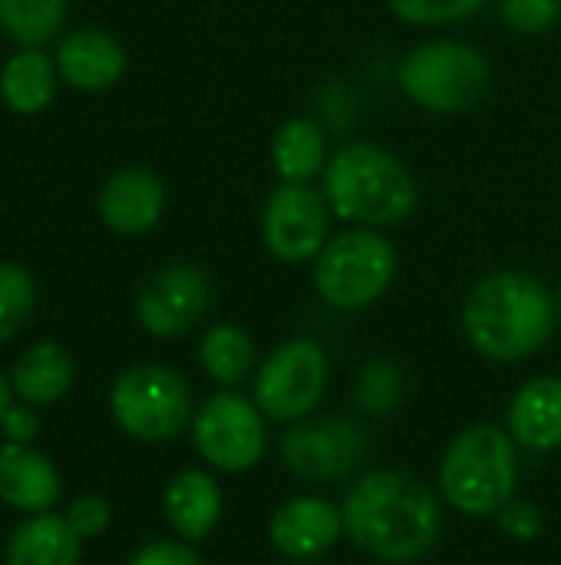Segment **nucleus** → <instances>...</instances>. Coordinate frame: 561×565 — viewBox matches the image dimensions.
I'll list each match as a JSON object with an SVG mask.
<instances>
[{
	"instance_id": "obj_1",
	"label": "nucleus",
	"mask_w": 561,
	"mask_h": 565,
	"mask_svg": "<svg viewBox=\"0 0 561 565\" xmlns=\"http://www.w3.org/2000/svg\"><path fill=\"white\" fill-rule=\"evenodd\" d=\"M341 513L350 543L384 563L423 559L443 530V510L427 483L397 470L364 477L347 493Z\"/></svg>"
},
{
	"instance_id": "obj_2",
	"label": "nucleus",
	"mask_w": 561,
	"mask_h": 565,
	"mask_svg": "<svg viewBox=\"0 0 561 565\" xmlns=\"http://www.w3.org/2000/svg\"><path fill=\"white\" fill-rule=\"evenodd\" d=\"M559 321L552 291L529 271H496L473 285L463 305V331L489 361H522L542 351Z\"/></svg>"
},
{
	"instance_id": "obj_3",
	"label": "nucleus",
	"mask_w": 561,
	"mask_h": 565,
	"mask_svg": "<svg viewBox=\"0 0 561 565\" xmlns=\"http://www.w3.org/2000/svg\"><path fill=\"white\" fill-rule=\"evenodd\" d=\"M321 192L337 218L370 228L400 225L420 205L413 172L374 142H350L337 149L324 166Z\"/></svg>"
},
{
	"instance_id": "obj_4",
	"label": "nucleus",
	"mask_w": 561,
	"mask_h": 565,
	"mask_svg": "<svg viewBox=\"0 0 561 565\" xmlns=\"http://www.w3.org/2000/svg\"><path fill=\"white\" fill-rule=\"evenodd\" d=\"M519 483V460L513 437L493 424L466 427L446 450L440 467V490L463 516L503 513Z\"/></svg>"
},
{
	"instance_id": "obj_5",
	"label": "nucleus",
	"mask_w": 561,
	"mask_h": 565,
	"mask_svg": "<svg viewBox=\"0 0 561 565\" xmlns=\"http://www.w3.org/2000/svg\"><path fill=\"white\" fill-rule=\"evenodd\" d=\"M403 93L427 113H466L479 106L493 86L489 56L463 40H430L400 63Z\"/></svg>"
},
{
	"instance_id": "obj_6",
	"label": "nucleus",
	"mask_w": 561,
	"mask_h": 565,
	"mask_svg": "<svg viewBox=\"0 0 561 565\" xmlns=\"http://www.w3.org/2000/svg\"><path fill=\"white\" fill-rule=\"evenodd\" d=\"M397 278V248L374 228H350L314 258V288L337 311H364L387 295Z\"/></svg>"
},
{
	"instance_id": "obj_7",
	"label": "nucleus",
	"mask_w": 561,
	"mask_h": 565,
	"mask_svg": "<svg viewBox=\"0 0 561 565\" xmlns=\"http://www.w3.org/2000/svg\"><path fill=\"white\" fill-rule=\"evenodd\" d=\"M109 407L116 424L145 444L179 437L192 420V394L179 371L159 364H139L116 377Z\"/></svg>"
},
{
	"instance_id": "obj_8",
	"label": "nucleus",
	"mask_w": 561,
	"mask_h": 565,
	"mask_svg": "<svg viewBox=\"0 0 561 565\" xmlns=\"http://www.w3.org/2000/svg\"><path fill=\"white\" fill-rule=\"evenodd\" d=\"M195 450L205 463L225 473H245L261 463L268 447L265 414L241 394H215L192 420Z\"/></svg>"
},
{
	"instance_id": "obj_9",
	"label": "nucleus",
	"mask_w": 561,
	"mask_h": 565,
	"mask_svg": "<svg viewBox=\"0 0 561 565\" xmlns=\"http://www.w3.org/2000/svg\"><path fill=\"white\" fill-rule=\"evenodd\" d=\"M327 354L321 344L298 338L268 354L255 381V404L271 420H304L324 397Z\"/></svg>"
},
{
	"instance_id": "obj_10",
	"label": "nucleus",
	"mask_w": 561,
	"mask_h": 565,
	"mask_svg": "<svg viewBox=\"0 0 561 565\" xmlns=\"http://www.w3.org/2000/svg\"><path fill=\"white\" fill-rule=\"evenodd\" d=\"M331 205L311 182H281L261 209L265 248L284 265H304L327 245Z\"/></svg>"
},
{
	"instance_id": "obj_11",
	"label": "nucleus",
	"mask_w": 561,
	"mask_h": 565,
	"mask_svg": "<svg viewBox=\"0 0 561 565\" xmlns=\"http://www.w3.org/2000/svg\"><path fill=\"white\" fill-rule=\"evenodd\" d=\"M367 430L347 417L301 420L281 437V457L304 480H341L367 457Z\"/></svg>"
},
{
	"instance_id": "obj_12",
	"label": "nucleus",
	"mask_w": 561,
	"mask_h": 565,
	"mask_svg": "<svg viewBox=\"0 0 561 565\" xmlns=\"http://www.w3.org/2000/svg\"><path fill=\"white\" fill-rule=\"evenodd\" d=\"M212 308V278L195 265H165L155 271L136 301L139 324L155 338L188 334Z\"/></svg>"
},
{
	"instance_id": "obj_13",
	"label": "nucleus",
	"mask_w": 561,
	"mask_h": 565,
	"mask_svg": "<svg viewBox=\"0 0 561 565\" xmlns=\"http://www.w3.org/2000/svg\"><path fill=\"white\" fill-rule=\"evenodd\" d=\"M268 536L278 553L294 559H311L327 553L344 536V513L321 497H301L284 503L271 516Z\"/></svg>"
},
{
	"instance_id": "obj_14",
	"label": "nucleus",
	"mask_w": 561,
	"mask_h": 565,
	"mask_svg": "<svg viewBox=\"0 0 561 565\" xmlns=\"http://www.w3.org/2000/svg\"><path fill=\"white\" fill-rule=\"evenodd\" d=\"M165 209V189L149 169H119L99 192V215L116 235L149 232Z\"/></svg>"
},
{
	"instance_id": "obj_15",
	"label": "nucleus",
	"mask_w": 561,
	"mask_h": 565,
	"mask_svg": "<svg viewBox=\"0 0 561 565\" xmlns=\"http://www.w3.org/2000/svg\"><path fill=\"white\" fill-rule=\"evenodd\" d=\"M60 490V473L43 454L10 440L0 447V500L7 507L20 513H50Z\"/></svg>"
},
{
	"instance_id": "obj_16",
	"label": "nucleus",
	"mask_w": 561,
	"mask_h": 565,
	"mask_svg": "<svg viewBox=\"0 0 561 565\" xmlns=\"http://www.w3.org/2000/svg\"><path fill=\"white\" fill-rule=\"evenodd\" d=\"M509 437L526 450L561 447V377H532L509 404Z\"/></svg>"
},
{
	"instance_id": "obj_17",
	"label": "nucleus",
	"mask_w": 561,
	"mask_h": 565,
	"mask_svg": "<svg viewBox=\"0 0 561 565\" xmlns=\"http://www.w3.org/2000/svg\"><path fill=\"white\" fill-rule=\"evenodd\" d=\"M56 66L69 86L96 93L109 89L126 73V53L103 30H76L60 43Z\"/></svg>"
},
{
	"instance_id": "obj_18",
	"label": "nucleus",
	"mask_w": 561,
	"mask_h": 565,
	"mask_svg": "<svg viewBox=\"0 0 561 565\" xmlns=\"http://www.w3.org/2000/svg\"><path fill=\"white\" fill-rule=\"evenodd\" d=\"M165 520L185 543H202L222 520V490L202 470H182L165 487Z\"/></svg>"
},
{
	"instance_id": "obj_19",
	"label": "nucleus",
	"mask_w": 561,
	"mask_h": 565,
	"mask_svg": "<svg viewBox=\"0 0 561 565\" xmlns=\"http://www.w3.org/2000/svg\"><path fill=\"white\" fill-rule=\"evenodd\" d=\"M79 536L66 516L33 513L7 543V565H79Z\"/></svg>"
},
{
	"instance_id": "obj_20",
	"label": "nucleus",
	"mask_w": 561,
	"mask_h": 565,
	"mask_svg": "<svg viewBox=\"0 0 561 565\" xmlns=\"http://www.w3.org/2000/svg\"><path fill=\"white\" fill-rule=\"evenodd\" d=\"M10 384L13 394L26 404H53L73 384V358L53 341L33 344L17 358Z\"/></svg>"
},
{
	"instance_id": "obj_21",
	"label": "nucleus",
	"mask_w": 561,
	"mask_h": 565,
	"mask_svg": "<svg viewBox=\"0 0 561 565\" xmlns=\"http://www.w3.org/2000/svg\"><path fill=\"white\" fill-rule=\"evenodd\" d=\"M271 166L281 182H311L327 166V142L314 119L294 116L271 136Z\"/></svg>"
},
{
	"instance_id": "obj_22",
	"label": "nucleus",
	"mask_w": 561,
	"mask_h": 565,
	"mask_svg": "<svg viewBox=\"0 0 561 565\" xmlns=\"http://www.w3.org/2000/svg\"><path fill=\"white\" fill-rule=\"evenodd\" d=\"M56 89L53 63L40 50H23L13 60H7L0 73V93L3 103L13 113H40Z\"/></svg>"
},
{
	"instance_id": "obj_23",
	"label": "nucleus",
	"mask_w": 561,
	"mask_h": 565,
	"mask_svg": "<svg viewBox=\"0 0 561 565\" xmlns=\"http://www.w3.org/2000/svg\"><path fill=\"white\" fill-rule=\"evenodd\" d=\"M202 367L212 381L235 387L248 377L255 364V344L238 324H215L198 344Z\"/></svg>"
},
{
	"instance_id": "obj_24",
	"label": "nucleus",
	"mask_w": 561,
	"mask_h": 565,
	"mask_svg": "<svg viewBox=\"0 0 561 565\" xmlns=\"http://www.w3.org/2000/svg\"><path fill=\"white\" fill-rule=\"evenodd\" d=\"M60 23L63 0H0V26L26 46L50 40Z\"/></svg>"
},
{
	"instance_id": "obj_25",
	"label": "nucleus",
	"mask_w": 561,
	"mask_h": 565,
	"mask_svg": "<svg viewBox=\"0 0 561 565\" xmlns=\"http://www.w3.org/2000/svg\"><path fill=\"white\" fill-rule=\"evenodd\" d=\"M36 288L33 278L17 265H0V341H7L33 311Z\"/></svg>"
},
{
	"instance_id": "obj_26",
	"label": "nucleus",
	"mask_w": 561,
	"mask_h": 565,
	"mask_svg": "<svg viewBox=\"0 0 561 565\" xmlns=\"http://www.w3.org/2000/svg\"><path fill=\"white\" fill-rule=\"evenodd\" d=\"M390 10L407 20V23H420V26H436V23H456V20H470L473 13H479L489 0H387Z\"/></svg>"
},
{
	"instance_id": "obj_27",
	"label": "nucleus",
	"mask_w": 561,
	"mask_h": 565,
	"mask_svg": "<svg viewBox=\"0 0 561 565\" xmlns=\"http://www.w3.org/2000/svg\"><path fill=\"white\" fill-rule=\"evenodd\" d=\"M400 397V371L390 361H374L364 367L357 384V401L370 414H387Z\"/></svg>"
},
{
	"instance_id": "obj_28",
	"label": "nucleus",
	"mask_w": 561,
	"mask_h": 565,
	"mask_svg": "<svg viewBox=\"0 0 561 565\" xmlns=\"http://www.w3.org/2000/svg\"><path fill=\"white\" fill-rule=\"evenodd\" d=\"M499 13L516 33H549L561 20V0H499Z\"/></svg>"
},
{
	"instance_id": "obj_29",
	"label": "nucleus",
	"mask_w": 561,
	"mask_h": 565,
	"mask_svg": "<svg viewBox=\"0 0 561 565\" xmlns=\"http://www.w3.org/2000/svg\"><path fill=\"white\" fill-rule=\"evenodd\" d=\"M109 516H112L109 503H106L103 497H96V493L76 497V500H73V507H69V513H66L69 526H73V533H76L79 540H93V536H99V533L109 526Z\"/></svg>"
},
{
	"instance_id": "obj_30",
	"label": "nucleus",
	"mask_w": 561,
	"mask_h": 565,
	"mask_svg": "<svg viewBox=\"0 0 561 565\" xmlns=\"http://www.w3.org/2000/svg\"><path fill=\"white\" fill-rule=\"evenodd\" d=\"M129 565H202L192 546L185 543H172V540H155L149 546H142Z\"/></svg>"
},
{
	"instance_id": "obj_31",
	"label": "nucleus",
	"mask_w": 561,
	"mask_h": 565,
	"mask_svg": "<svg viewBox=\"0 0 561 565\" xmlns=\"http://www.w3.org/2000/svg\"><path fill=\"white\" fill-rule=\"evenodd\" d=\"M0 430L10 444H30L40 434V417L30 407H10L0 420Z\"/></svg>"
},
{
	"instance_id": "obj_32",
	"label": "nucleus",
	"mask_w": 561,
	"mask_h": 565,
	"mask_svg": "<svg viewBox=\"0 0 561 565\" xmlns=\"http://www.w3.org/2000/svg\"><path fill=\"white\" fill-rule=\"evenodd\" d=\"M503 526L516 536V540H532L539 533V513L529 503H509L503 510Z\"/></svg>"
},
{
	"instance_id": "obj_33",
	"label": "nucleus",
	"mask_w": 561,
	"mask_h": 565,
	"mask_svg": "<svg viewBox=\"0 0 561 565\" xmlns=\"http://www.w3.org/2000/svg\"><path fill=\"white\" fill-rule=\"evenodd\" d=\"M10 397H13V384H10V377H3V374H0V420H3V414L13 407V401H10Z\"/></svg>"
},
{
	"instance_id": "obj_34",
	"label": "nucleus",
	"mask_w": 561,
	"mask_h": 565,
	"mask_svg": "<svg viewBox=\"0 0 561 565\" xmlns=\"http://www.w3.org/2000/svg\"><path fill=\"white\" fill-rule=\"evenodd\" d=\"M555 305H559V318H561V288H559V298H555Z\"/></svg>"
}]
</instances>
